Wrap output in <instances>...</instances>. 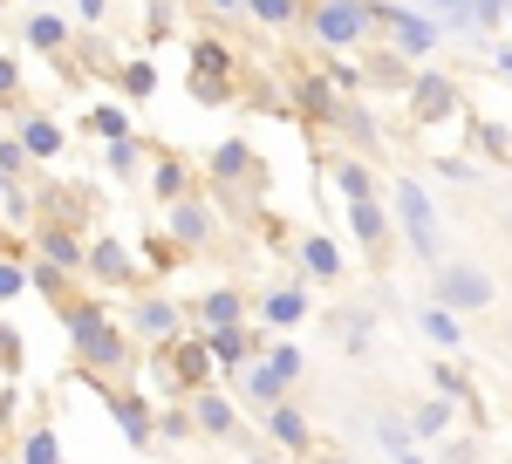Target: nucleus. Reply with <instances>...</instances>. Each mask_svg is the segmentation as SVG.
Returning a JSON list of instances; mask_svg holds the SVG:
<instances>
[{"instance_id": "nucleus-1", "label": "nucleus", "mask_w": 512, "mask_h": 464, "mask_svg": "<svg viewBox=\"0 0 512 464\" xmlns=\"http://www.w3.org/2000/svg\"><path fill=\"white\" fill-rule=\"evenodd\" d=\"M55 314H62V321H69V335H76L82 369H123V362H130L123 335L110 328V314L96 308V301H76V308H55Z\"/></svg>"}, {"instance_id": "nucleus-2", "label": "nucleus", "mask_w": 512, "mask_h": 464, "mask_svg": "<svg viewBox=\"0 0 512 464\" xmlns=\"http://www.w3.org/2000/svg\"><path fill=\"white\" fill-rule=\"evenodd\" d=\"M369 21H376V14H369L362 0H321V7H315V35L328 41V48H342V41H355L362 28H369Z\"/></svg>"}, {"instance_id": "nucleus-3", "label": "nucleus", "mask_w": 512, "mask_h": 464, "mask_svg": "<svg viewBox=\"0 0 512 464\" xmlns=\"http://www.w3.org/2000/svg\"><path fill=\"white\" fill-rule=\"evenodd\" d=\"M437 294H444V308H451V314H458V308H485V301H492V280H485L478 267H444V273H437Z\"/></svg>"}, {"instance_id": "nucleus-4", "label": "nucleus", "mask_w": 512, "mask_h": 464, "mask_svg": "<svg viewBox=\"0 0 512 464\" xmlns=\"http://www.w3.org/2000/svg\"><path fill=\"white\" fill-rule=\"evenodd\" d=\"M396 205H403V226H410V239H417V253H437V219H431V198L417 192L410 178L396 185Z\"/></svg>"}, {"instance_id": "nucleus-5", "label": "nucleus", "mask_w": 512, "mask_h": 464, "mask_svg": "<svg viewBox=\"0 0 512 464\" xmlns=\"http://www.w3.org/2000/svg\"><path fill=\"white\" fill-rule=\"evenodd\" d=\"M110 417L123 424L130 444H151V410H144V396H117V389H110Z\"/></svg>"}, {"instance_id": "nucleus-6", "label": "nucleus", "mask_w": 512, "mask_h": 464, "mask_svg": "<svg viewBox=\"0 0 512 464\" xmlns=\"http://www.w3.org/2000/svg\"><path fill=\"white\" fill-rule=\"evenodd\" d=\"M192 62H198V96H219V76L233 69V55H226L219 41H198V48H192Z\"/></svg>"}, {"instance_id": "nucleus-7", "label": "nucleus", "mask_w": 512, "mask_h": 464, "mask_svg": "<svg viewBox=\"0 0 512 464\" xmlns=\"http://www.w3.org/2000/svg\"><path fill=\"white\" fill-rule=\"evenodd\" d=\"M390 28H396V41H403L410 55H424V48L437 41V28L424 21V14H410V7H390Z\"/></svg>"}, {"instance_id": "nucleus-8", "label": "nucleus", "mask_w": 512, "mask_h": 464, "mask_svg": "<svg viewBox=\"0 0 512 464\" xmlns=\"http://www.w3.org/2000/svg\"><path fill=\"white\" fill-rule=\"evenodd\" d=\"M171 232H178L185 246H205V239H212V212H205V205H185V198H178V205H171Z\"/></svg>"}, {"instance_id": "nucleus-9", "label": "nucleus", "mask_w": 512, "mask_h": 464, "mask_svg": "<svg viewBox=\"0 0 512 464\" xmlns=\"http://www.w3.org/2000/svg\"><path fill=\"white\" fill-rule=\"evenodd\" d=\"M451 103H458V89L444 76H417V116L431 123V116H451Z\"/></svg>"}, {"instance_id": "nucleus-10", "label": "nucleus", "mask_w": 512, "mask_h": 464, "mask_svg": "<svg viewBox=\"0 0 512 464\" xmlns=\"http://www.w3.org/2000/svg\"><path fill=\"white\" fill-rule=\"evenodd\" d=\"M205 362H212V348H205V342L164 348V369H178V383H198V376H205Z\"/></svg>"}, {"instance_id": "nucleus-11", "label": "nucleus", "mask_w": 512, "mask_h": 464, "mask_svg": "<svg viewBox=\"0 0 512 464\" xmlns=\"http://www.w3.org/2000/svg\"><path fill=\"white\" fill-rule=\"evenodd\" d=\"M301 260H308V273H321V280H342V253H335V239H321V232L301 239Z\"/></svg>"}, {"instance_id": "nucleus-12", "label": "nucleus", "mask_w": 512, "mask_h": 464, "mask_svg": "<svg viewBox=\"0 0 512 464\" xmlns=\"http://www.w3.org/2000/svg\"><path fill=\"white\" fill-rule=\"evenodd\" d=\"M21 144H28V157H55L62 151V130L48 116H21Z\"/></svg>"}, {"instance_id": "nucleus-13", "label": "nucleus", "mask_w": 512, "mask_h": 464, "mask_svg": "<svg viewBox=\"0 0 512 464\" xmlns=\"http://www.w3.org/2000/svg\"><path fill=\"white\" fill-rule=\"evenodd\" d=\"M267 430H274L287 451H308V424H301V410H287V403H274L267 410Z\"/></svg>"}, {"instance_id": "nucleus-14", "label": "nucleus", "mask_w": 512, "mask_h": 464, "mask_svg": "<svg viewBox=\"0 0 512 464\" xmlns=\"http://www.w3.org/2000/svg\"><path fill=\"white\" fill-rule=\"evenodd\" d=\"M301 314H308V294H301V287H274V294H267V321H274V328L301 321Z\"/></svg>"}, {"instance_id": "nucleus-15", "label": "nucleus", "mask_w": 512, "mask_h": 464, "mask_svg": "<svg viewBox=\"0 0 512 464\" xmlns=\"http://www.w3.org/2000/svg\"><path fill=\"white\" fill-rule=\"evenodd\" d=\"M137 335H178V308L171 301H144L137 308Z\"/></svg>"}, {"instance_id": "nucleus-16", "label": "nucleus", "mask_w": 512, "mask_h": 464, "mask_svg": "<svg viewBox=\"0 0 512 464\" xmlns=\"http://www.w3.org/2000/svg\"><path fill=\"white\" fill-rule=\"evenodd\" d=\"M192 417H198V430H212V437H233V410H226L219 396H198Z\"/></svg>"}, {"instance_id": "nucleus-17", "label": "nucleus", "mask_w": 512, "mask_h": 464, "mask_svg": "<svg viewBox=\"0 0 512 464\" xmlns=\"http://www.w3.org/2000/svg\"><path fill=\"white\" fill-rule=\"evenodd\" d=\"M205 348H212V362H226V369H233V362H246V335H239V328H212V335H205Z\"/></svg>"}, {"instance_id": "nucleus-18", "label": "nucleus", "mask_w": 512, "mask_h": 464, "mask_svg": "<svg viewBox=\"0 0 512 464\" xmlns=\"http://www.w3.org/2000/svg\"><path fill=\"white\" fill-rule=\"evenodd\" d=\"M151 192H158V198H171V205L185 198V164H178V157H164L158 171H151Z\"/></svg>"}, {"instance_id": "nucleus-19", "label": "nucleus", "mask_w": 512, "mask_h": 464, "mask_svg": "<svg viewBox=\"0 0 512 464\" xmlns=\"http://www.w3.org/2000/svg\"><path fill=\"white\" fill-rule=\"evenodd\" d=\"M335 185H342V198H349V205H362V198L376 192V178H369L362 164H335Z\"/></svg>"}, {"instance_id": "nucleus-20", "label": "nucleus", "mask_w": 512, "mask_h": 464, "mask_svg": "<svg viewBox=\"0 0 512 464\" xmlns=\"http://www.w3.org/2000/svg\"><path fill=\"white\" fill-rule=\"evenodd\" d=\"M424 335H431L437 348H458V342H465V335H458V314H451V308H431V314H424Z\"/></svg>"}, {"instance_id": "nucleus-21", "label": "nucleus", "mask_w": 512, "mask_h": 464, "mask_svg": "<svg viewBox=\"0 0 512 464\" xmlns=\"http://www.w3.org/2000/svg\"><path fill=\"white\" fill-rule=\"evenodd\" d=\"M41 253H48L55 267H76V260H82V246H76V239H69L62 226H48V232H41Z\"/></svg>"}, {"instance_id": "nucleus-22", "label": "nucleus", "mask_w": 512, "mask_h": 464, "mask_svg": "<svg viewBox=\"0 0 512 464\" xmlns=\"http://www.w3.org/2000/svg\"><path fill=\"white\" fill-rule=\"evenodd\" d=\"M349 226L369 239V246H383V212H376V198H362V205H349Z\"/></svg>"}, {"instance_id": "nucleus-23", "label": "nucleus", "mask_w": 512, "mask_h": 464, "mask_svg": "<svg viewBox=\"0 0 512 464\" xmlns=\"http://www.w3.org/2000/svg\"><path fill=\"white\" fill-rule=\"evenodd\" d=\"M89 267L103 273V280H123V273H130V260H123V246H117V239H103V246L89 253Z\"/></svg>"}, {"instance_id": "nucleus-24", "label": "nucleus", "mask_w": 512, "mask_h": 464, "mask_svg": "<svg viewBox=\"0 0 512 464\" xmlns=\"http://www.w3.org/2000/svg\"><path fill=\"white\" fill-rule=\"evenodd\" d=\"M28 41H35V48H62V41H69L62 14H35V21H28Z\"/></svg>"}, {"instance_id": "nucleus-25", "label": "nucleus", "mask_w": 512, "mask_h": 464, "mask_svg": "<svg viewBox=\"0 0 512 464\" xmlns=\"http://www.w3.org/2000/svg\"><path fill=\"white\" fill-rule=\"evenodd\" d=\"M212 171H219V178H226V171L246 178V171H253V151H246V144H219V151H212Z\"/></svg>"}, {"instance_id": "nucleus-26", "label": "nucleus", "mask_w": 512, "mask_h": 464, "mask_svg": "<svg viewBox=\"0 0 512 464\" xmlns=\"http://www.w3.org/2000/svg\"><path fill=\"white\" fill-rule=\"evenodd\" d=\"M21 171H28V144L21 137H0V185H14Z\"/></svg>"}, {"instance_id": "nucleus-27", "label": "nucleus", "mask_w": 512, "mask_h": 464, "mask_svg": "<svg viewBox=\"0 0 512 464\" xmlns=\"http://www.w3.org/2000/svg\"><path fill=\"white\" fill-rule=\"evenodd\" d=\"M301 110H308V116H328V123H335V96H328V82H321V76L301 82Z\"/></svg>"}, {"instance_id": "nucleus-28", "label": "nucleus", "mask_w": 512, "mask_h": 464, "mask_svg": "<svg viewBox=\"0 0 512 464\" xmlns=\"http://www.w3.org/2000/svg\"><path fill=\"white\" fill-rule=\"evenodd\" d=\"M89 130H96L103 144H117V137H130V116H123V110H110V103H103V110L89 116Z\"/></svg>"}, {"instance_id": "nucleus-29", "label": "nucleus", "mask_w": 512, "mask_h": 464, "mask_svg": "<svg viewBox=\"0 0 512 464\" xmlns=\"http://www.w3.org/2000/svg\"><path fill=\"white\" fill-rule=\"evenodd\" d=\"M205 321H212V328H233L239 321V294L233 287H226V294H205Z\"/></svg>"}, {"instance_id": "nucleus-30", "label": "nucleus", "mask_w": 512, "mask_h": 464, "mask_svg": "<svg viewBox=\"0 0 512 464\" xmlns=\"http://www.w3.org/2000/svg\"><path fill=\"white\" fill-rule=\"evenodd\" d=\"M246 7H253V14H260L267 28H287V21L301 14V0H246Z\"/></svg>"}, {"instance_id": "nucleus-31", "label": "nucleus", "mask_w": 512, "mask_h": 464, "mask_svg": "<svg viewBox=\"0 0 512 464\" xmlns=\"http://www.w3.org/2000/svg\"><path fill=\"white\" fill-rule=\"evenodd\" d=\"M62 451H55V437L48 430H28V444H21V464H55Z\"/></svg>"}, {"instance_id": "nucleus-32", "label": "nucleus", "mask_w": 512, "mask_h": 464, "mask_svg": "<svg viewBox=\"0 0 512 464\" xmlns=\"http://www.w3.org/2000/svg\"><path fill=\"white\" fill-rule=\"evenodd\" d=\"M335 130H342V137H355V144H376V123H369L362 110H342V116H335Z\"/></svg>"}, {"instance_id": "nucleus-33", "label": "nucleus", "mask_w": 512, "mask_h": 464, "mask_svg": "<svg viewBox=\"0 0 512 464\" xmlns=\"http://www.w3.org/2000/svg\"><path fill=\"white\" fill-rule=\"evenodd\" d=\"M123 89H130V96H151V89H158L151 62H130V69H123Z\"/></svg>"}, {"instance_id": "nucleus-34", "label": "nucleus", "mask_w": 512, "mask_h": 464, "mask_svg": "<svg viewBox=\"0 0 512 464\" xmlns=\"http://www.w3.org/2000/svg\"><path fill=\"white\" fill-rule=\"evenodd\" d=\"M280 383H287V376H274V362H267V369H253V396H267V403H280Z\"/></svg>"}, {"instance_id": "nucleus-35", "label": "nucleus", "mask_w": 512, "mask_h": 464, "mask_svg": "<svg viewBox=\"0 0 512 464\" xmlns=\"http://www.w3.org/2000/svg\"><path fill=\"white\" fill-rule=\"evenodd\" d=\"M444 417H451V396H444V403H424V410H417V430L431 437V430H444Z\"/></svg>"}, {"instance_id": "nucleus-36", "label": "nucleus", "mask_w": 512, "mask_h": 464, "mask_svg": "<svg viewBox=\"0 0 512 464\" xmlns=\"http://www.w3.org/2000/svg\"><path fill=\"white\" fill-rule=\"evenodd\" d=\"M376 437H383V444H390L396 458H410V430H403V424H390V417H383V424H376Z\"/></svg>"}, {"instance_id": "nucleus-37", "label": "nucleus", "mask_w": 512, "mask_h": 464, "mask_svg": "<svg viewBox=\"0 0 512 464\" xmlns=\"http://www.w3.org/2000/svg\"><path fill=\"white\" fill-rule=\"evenodd\" d=\"M21 287H28V273L14 267V260H0V301H14V294H21Z\"/></svg>"}, {"instance_id": "nucleus-38", "label": "nucleus", "mask_w": 512, "mask_h": 464, "mask_svg": "<svg viewBox=\"0 0 512 464\" xmlns=\"http://www.w3.org/2000/svg\"><path fill=\"white\" fill-rule=\"evenodd\" d=\"M110 171H137V144H130V137L110 144Z\"/></svg>"}, {"instance_id": "nucleus-39", "label": "nucleus", "mask_w": 512, "mask_h": 464, "mask_svg": "<svg viewBox=\"0 0 512 464\" xmlns=\"http://www.w3.org/2000/svg\"><path fill=\"white\" fill-rule=\"evenodd\" d=\"M274 376H287V383L301 376V355H294V348H274Z\"/></svg>"}, {"instance_id": "nucleus-40", "label": "nucleus", "mask_w": 512, "mask_h": 464, "mask_svg": "<svg viewBox=\"0 0 512 464\" xmlns=\"http://www.w3.org/2000/svg\"><path fill=\"white\" fill-rule=\"evenodd\" d=\"M506 7H512V0H472V14H478V21H492V28H499V14H506Z\"/></svg>"}, {"instance_id": "nucleus-41", "label": "nucleus", "mask_w": 512, "mask_h": 464, "mask_svg": "<svg viewBox=\"0 0 512 464\" xmlns=\"http://www.w3.org/2000/svg\"><path fill=\"white\" fill-rule=\"evenodd\" d=\"M437 389H444V396H465V376H458V369H444V362H437Z\"/></svg>"}, {"instance_id": "nucleus-42", "label": "nucleus", "mask_w": 512, "mask_h": 464, "mask_svg": "<svg viewBox=\"0 0 512 464\" xmlns=\"http://www.w3.org/2000/svg\"><path fill=\"white\" fill-rule=\"evenodd\" d=\"M14 89H21V69H14V62L0 55V96H14Z\"/></svg>"}, {"instance_id": "nucleus-43", "label": "nucleus", "mask_w": 512, "mask_h": 464, "mask_svg": "<svg viewBox=\"0 0 512 464\" xmlns=\"http://www.w3.org/2000/svg\"><path fill=\"white\" fill-rule=\"evenodd\" d=\"M0 362H7V369L21 362V348H14V328H0Z\"/></svg>"}, {"instance_id": "nucleus-44", "label": "nucleus", "mask_w": 512, "mask_h": 464, "mask_svg": "<svg viewBox=\"0 0 512 464\" xmlns=\"http://www.w3.org/2000/svg\"><path fill=\"white\" fill-rule=\"evenodd\" d=\"M212 7H219V14H233V7H246V0H212Z\"/></svg>"}, {"instance_id": "nucleus-45", "label": "nucleus", "mask_w": 512, "mask_h": 464, "mask_svg": "<svg viewBox=\"0 0 512 464\" xmlns=\"http://www.w3.org/2000/svg\"><path fill=\"white\" fill-rule=\"evenodd\" d=\"M499 69H506V76H512V48H499Z\"/></svg>"}, {"instance_id": "nucleus-46", "label": "nucleus", "mask_w": 512, "mask_h": 464, "mask_svg": "<svg viewBox=\"0 0 512 464\" xmlns=\"http://www.w3.org/2000/svg\"><path fill=\"white\" fill-rule=\"evenodd\" d=\"M82 14H103V0H82Z\"/></svg>"}, {"instance_id": "nucleus-47", "label": "nucleus", "mask_w": 512, "mask_h": 464, "mask_svg": "<svg viewBox=\"0 0 512 464\" xmlns=\"http://www.w3.org/2000/svg\"><path fill=\"white\" fill-rule=\"evenodd\" d=\"M0 260H7V232H0Z\"/></svg>"}]
</instances>
